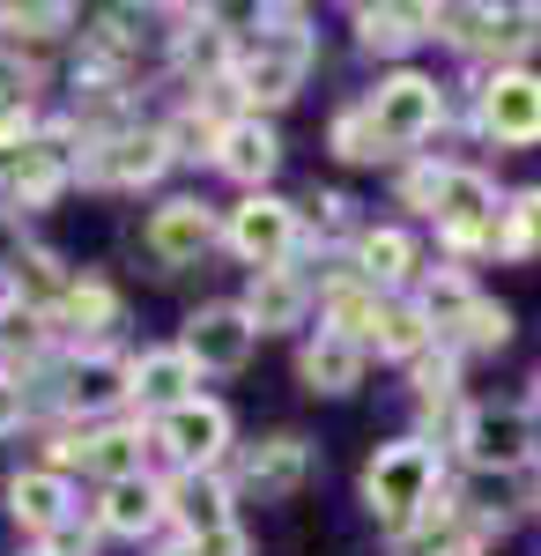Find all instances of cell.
<instances>
[{
    "label": "cell",
    "instance_id": "cell-1",
    "mask_svg": "<svg viewBox=\"0 0 541 556\" xmlns=\"http://www.w3.org/2000/svg\"><path fill=\"white\" fill-rule=\"evenodd\" d=\"M401 208H416L423 223H438V245L460 260H482L498 253V178L482 164H453V156H416L408 172L393 178Z\"/></svg>",
    "mask_w": 541,
    "mask_h": 556
},
{
    "label": "cell",
    "instance_id": "cell-2",
    "mask_svg": "<svg viewBox=\"0 0 541 556\" xmlns=\"http://www.w3.org/2000/svg\"><path fill=\"white\" fill-rule=\"evenodd\" d=\"M319 67V30L304 8H252V30L238 38V60H230V83L238 89V112L246 119H275L282 104L304 97Z\"/></svg>",
    "mask_w": 541,
    "mask_h": 556
},
{
    "label": "cell",
    "instance_id": "cell-3",
    "mask_svg": "<svg viewBox=\"0 0 541 556\" xmlns=\"http://www.w3.org/2000/svg\"><path fill=\"white\" fill-rule=\"evenodd\" d=\"M438 497H445V445L423 438V430H401V438L372 445V460L356 475V505H364L386 534H408Z\"/></svg>",
    "mask_w": 541,
    "mask_h": 556
},
{
    "label": "cell",
    "instance_id": "cell-4",
    "mask_svg": "<svg viewBox=\"0 0 541 556\" xmlns=\"http://www.w3.org/2000/svg\"><path fill=\"white\" fill-rule=\"evenodd\" d=\"M364 112H372L378 141L393 149V156H416L423 141H438L445 134V83L438 75H423V67H386L372 89H364Z\"/></svg>",
    "mask_w": 541,
    "mask_h": 556
},
{
    "label": "cell",
    "instance_id": "cell-5",
    "mask_svg": "<svg viewBox=\"0 0 541 556\" xmlns=\"http://www.w3.org/2000/svg\"><path fill=\"white\" fill-rule=\"evenodd\" d=\"M453 445L475 475H519L541 460V430L527 401H467L453 424Z\"/></svg>",
    "mask_w": 541,
    "mask_h": 556
},
{
    "label": "cell",
    "instance_id": "cell-6",
    "mask_svg": "<svg viewBox=\"0 0 541 556\" xmlns=\"http://www.w3.org/2000/svg\"><path fill=\"white\" fill-rule=\"evenodd\" d=\"M304 245H312V223L282 193H238V208H223V253H238L252 275L290 267Z\"/></svg>",
    "mask_w": 541,
    "mask_h": 556
},
{
    "label": "cell",
    "instance_id": "cell-7",
    "mask_svg": "<svg viewBox=\"0 0 541 556\" xmlns=\"http://www.w3.org/2000/svg\"><path fill=\"white\" fill-rule=\"evenodd\" d=\"M149 445L171 460V475H223V460L238 453V424L215 393H193L164 416H149Z\"/></svg>",
    "mask_w": 541,
    "mask_h": 556
},
{
    "label": "cell",
    "instance_id": "cell-8",
    "mask_svg": "<svg viewBox=\"0 0 541 556\" xmlns=\"http://www.w3.org/2000/svg\"><path fill=\"white\" fill-rule=\"evenodd\" d=\"M171 164H178V156H171L164 127H141V119H126L119 134H97V141H83L75 186H97V193H149V186H156Z\"/></svg>",
    "mask_w": 541,
    "mask_h": 556
},
{
    "label": "cell",
    "instance_id": "cell-9",
    "mask_svg": "<svg viewBox=\"0 0 541 556\" xmlns=\"http://www.w3.org/2000/svg\"><path fill=\"white\" fill-rule=\"evenodd\" d=\"M467 60H498V67H527L541 52V8H438V30Z\"/></svg>",
    "mask_w": 541,
    "mask_h": 556
},
{
    "label": "cell",
    "instance_id": "cell-10",
    "mask_svg": "<svg viewBox=\"0 0 541 556\" xmlns=\"http://www.w3.org/2000/svg\"><path fill=\"white\" fill-rule=\"evenodd\" d=\"M52 401L67 424H119L134 408V356L126 349H67V371H60Z\"/></svg>",
    "mask_w": 541,
    "mask_h": 556
},
{
    "label": "cell",
    "instance_id": "cell-11",
    "mask_svg": "<svg viewBox=\"0 0 541 556\" xmlns=\"http://www.w3.org/2000/svg\"><path fill=\"white\" fill-rule=\"evenodd\" d=\"M45 468H60V475L83 468V475H97V490L119 482V475H149V424L141 416H119V424L60 430L52 453H45Z\"/></svg>",
    "mask_w": 541,
    "mask_h": 556
},
{
    "label": "cell",
    "instance_id": "cell-12",
    "mask_svg": "<svg viewBox=\"0 0 541 556\" xmlns=\"http://www.w3.org/2000/svg\"><path fill=\"white\" fill-rule=\"evenodd\" d=\"M75 164H83V134L67 119H38V134L15 149V178H8V208L15 215H38L52 208L67 186H75Z\"/></svg>",
    "mask_w": 541,
    "mask_h": 556
},
{
    "label": "cell",
    "instance_id": "cell-13",
    "mask_svg": "<svg viewBox=\"0 0 541 556\" xmlns=\"http://www.w3.org/2000/svg\"><path fill=\"white\" fill-rule=\"evenodd\" d=\"M475 127L498 149H541V67H490L475 83Z\"/></svg>",
    "mask_w": 541,
    "mask_h": 556
},
{
    "label": "cell",
    "instance_id": "cell-14",
    "mask_svg": "<svg viewBox=\"0 0 541 556\" xmlns=\"http://www.w3.org/2000/svg\"><path fill=\"white\" fill-rule=\"evenodd\" d=\"M215 245H223V215H215L201 193H171V201H156V208H149V223H141V253L156 260L164 275L201 267Z\"/></svg>",
    "mask_w": 541,
    "mask_h": 556
},
{
    "label": "cell",
    "instance_id": "cell-15",
    "mask_svg": "<svg viewBox=\"0 0 541 556\" xmlns=\"http://www.w3.org/2000/svg\"><path fill=\"white\" fill-rule=\"evenodd\" d=\"M171 342L186 349V364H193V371L230 379V371H246V364H252L260 334H252V319H246V304H238V298H209V304H193V312H186V327H178Z\"/></svg>",
    "mask_w": 541,
    "mask_h": 556
},
{
    "label": "cell",
    "instance_id": "cell-16",
    "mask_svg": "<svg viewBox=\"0 0 541 556\" xmlns=\"http://www.w3.org/2000/svg\"><path fill=\"white\" fill-rule=\"evenodd\" d=\"M8 519L23 527V542H60L75 519H83V490H75V475H60V468H15L8 475Z\"/></svg>",
    "mask_w": 541,
    "mask_h": 556
},
{
    "label": "cell",
    "instance_id": "cell-17",
    "mask_svg": "<svg viewBox=\"0 0 541 556\" xmlns=\"http://www.w3.org/2000/svg\"><path fill=\"white\" fill-rule=\"evenodd\" d=\"M349 275L378 290V298H408L423 275V245L408 223H364L356 238H349Z\"/></svg>",
    "mask_w": 541,
    "mask_h": 556
},
{
    "label": "cell",
    "instance_id": "cell-18",
    "mask_svg": "<svg viewBox=\"0 0 541 556\" xmlns=\"http://www.w3.org/2000/svg\"><path fill=\"white\" fill-rule=\"evenodd\" d=\"M312 475H319V445H312L304 430H267L260 445H238V482H230V490H252V497H297Z\"/></svg>",
    "mask_w": 541,
    "mask_h": 556
},
{
    "label": "cell",
    "instance_id": "cell-19",
    "mask_svg": "<svg viewBox=\"0 0 541 556\" xmlns=\"http://www.w3.org/2000/svg\"><path fill=\"white\" fill-rule=\"evenodd\" d=\"M89 527L104 542H149V534H164L171 527L164 475H119V482H104L97 505H89Z\"/></svg>",
    "mask_w": 541,
    "mask_h": 556
},
{
    "label": "cell",
    "instance_id": "cell-20",
    "mask_svg": "<svg viewBox=\"0 0 541 556\" xmlns=\"http://www.w3.org/2000/svg\"><path fill=\"white\" fill-rule=\"evenodd\" d=\"M215 172L230 178V186H246V193H267V178L282 172V134L275 119H246V112H230L223 134H215Z\"/></svg>",
    "mask_w": 541,
    "mask_h": 556
},
{
    "label": "cell",
    "instance_id": "cell-21",
    "mask_svg": "<svg viewBox=\"0 0 541 556\" xmlns=\"http://www.w3.org/2000/svg\"><path fill=\"white\" fill-rule=\"evenodd\" d=\"M238 304H246L252 334H297V327H312V312H319V282L297 275V267H267V275L246 282Z\"/></svg>",
    "mask_w": 541,
    "mask_h": 556
},
{
    "label": "cell",
    "instance_id": "cell-22",
    "mask_svg": "<svg viewBox=\"0 0 541 556\" xmlns=\"http://www.w3.org/2000/svg\"><path fill=\"white\" fill-rule=\"evenodd\" d=\"M119 290L104 282V275H75L67 290H60V304L45 312V334H67L75 349H104V334L119 327Z\"/></svg>",
    "mask_w": 541,
    "mask_h": 556
},
{
    "label": "cell",
    "instance_id": "cell-23",
    "mask_svg": "<svg viewBox=\"0 0 541 556\" xmlns=\"http://www.w3.org/2000/svg\"><path fill=\"white\" fill-rule=\"evenodd\" d=\"M164 505H171V534H186V542H201L215 527H238L230 475H164Z\"/></svg>",
    "mask_w": 541,
    "mask_h": 556
},
{
    "label": "cell",
    "instance_id": "cell-24",
    "mask_svg": "<svg viewBox=\"0 0 541 556\" xmlns=\"http://www.w3.org/2000/svg\"><path fill=\"white\" fill-rule=\"evenodd\" d=\"M364 371H372V349L341 342V334H327V327L297 342V386H304V393H319V401L356 393V386H364Z\"/></svg>",
    "mask_w": 541,
    "mask_h": 556
},
{
    "label": "cell",
    "instance_id": "cell-25",
    "mask_svg": "<svg viewBox=\"0 0 541 556\" xmlns=\"http://www.w3.org/2000/svg\"><path fill=\"white\" fill-rule=\"evenodd\" d=\"M193 393H201V371L186 364L178 342H156V349L134 356V408H141V424L164 416V408H178V401H193Z\"/></svg>",
    "mask_w": 541,
    "mask_h": 556
},
{
    "label": "cell",
    "instance_id": "cell-26",
    "mask_svg": "<svg viewBox=\"0 0 541 556\" xmlns=\"http://www.w3.org/2000/svg\"><path fill=\"white\" fill-rule=\"evenodd\" d=\"M378 304H386V298H378V290H364V282L341 267V275H327V282H319V327H327V334H341V342H356V349H372Z\"/></svg>",
    "mask_w": 541,
    "mask_h": 556
},
{
    "label": "cell",
    "instance_id": "cell-27",
    "mask_svg": "<svg viewBox=\"0 0 541 556\" xmlns=\"http://www.w3.org/2000/svg\"><path fill=\"white\" fill-rule=\"evenodd\" d=\"M349 23H356V45L364 52H386V60H401V52H416L430 30H438V8H349Z\"/></svg>",
    "mask_w": 541,
    "mask_h": 556
},
{
    "label": "cell",
    "instance_id": "cell-28",
    "mask_svg": "<svg viewBox=\"0 0 541 556\" xmlns=\"http://www.w3.org/2000/svg\"><path fill=\"white\" fill-rule=\"evenodd\" d=\"M430 342H438V334H430V319H423V304H416V298H386V304H378L372 356H386V364H416Z\"/></svg>",
    "mask_w": 541,
    "mask_h": 556
},
{
    "label": "cell",
    "instance_id": "cell-29",
    "mask_svg": "<svg viewBox=\"0 0 541 556\" xmlns=\"http://www.w3.org/2000/svg\"><path fill=\"white\" fill-rule=\"evenodd\" d=\"M327 149H334V164H356V172H372V164L393 156V149L378 141L364 97H349V104H334V112H327Z\"/></svg>",
    "mask_w": 541,
    "mask_h": 556
},
{
    "label": "cell",
    "instance_id": "cell-30",
    "mask_svg": "<svg viewBox=\"0 0 541 556\" xmlns=\"http://www.w3.org/2000/svg\"><path fill=\"white\" fill-rule=\"evenodd\" d=\"M83 15L67 0H30V8H0V45H52V38H75Z\"/></svg>",
    "mask_w": 541,
    "mask_h": 556
},
{
    "label": "cell",
    "instance_id": "cell-31",
    "mask_svg": "<svg viewBox=\"0 0 541 556\" xmlns=\"http://www.w3.org/2000/svg\"><path fill=\"white\" fill-rule=\"evenodd\" d=\"M498 260H541V186L498 201Z\"/></svg>",
    "mask_w": 541,
    "mask_h": 556
},
{
    "label": "cell",
    "instance_id": "cell-32",
    "mask_svg": "<svg viewBox=\"0 0 541 556\" xmlns=\"http://www.w3.org/2000/svg\"><path fill=\"white\" fill-rule=\"evenodd\" d=\"M519 334V319H512V304L498 298H475L467 304V319H460L453 334H445V349H460V356H498L504 342Z\"/></svg>",
    "mask_w": 541,
    "mask_h": 556
},
{
    "label": "cell",
    "instance_id": "cell-33",
    "mask_svg": "<svg viewBox=\"0 0 541 556\" xmlns=\"http://www.w3.org/2000/svg\"><path fill=\"white\" fill-rule=\"evenodd\" d=\"M408 379H416V401L423 408H438V401H453V386H460V349H445V342H430L408 364Z\"/></svg>",
    "mask_w": 541,
    "mask_h": 556
},
{
    "label": "cell",
    "instance_id": "cell-34",
    "mask_svg": "<svg viewBox=\"0 0 541 556\" xmlns=\"http://www.w3.org/2000/svg\"><path fill=\"white\" fill-rule=\"evenodd\" d=\"M23 424H30V386H23V371L0 364V438H15Z\"/></svg>",
    "mask_w": 541,
    "mask_h": 556
},
{
    "label": "cell",
    "instance_id": "cell-35",
    "mask_svg": "<svg viewBox=\"0 0 541 556\" xmlns=\"http://www.w3.org/2000/svg\"><path fill=\"white\" fill-rule=\"evenodd\" d=\"M193 556H252V534L246 527H215V534L193 542Z\"/></svg>",
    "mask_w": 541,
    "mask_h": 556
},
{
    "label": "cell",
    "instance_id": "cell-36",
    "mask_svg": "<svg viewBox=\"0 0 541 556\" xmlns=\"http://www.w3.org/2000/svg\"><path fill=\"white\" fill-rule=\"evenodd\" d=\"M312 208H319V230H349V208H356V201H349V193H319Z\"/></svg>",
    "mask_w": 541,
    "mask_h": 556
},
{
    "label": "cell",
    "instance_id": "cell-37",
    "mask_svg": "<svg viewBox=\"0 0 541 556\" xmlns=\"http://www.w3.org/2000/svg\"><path fill=\"white\" fill-rule=\"evenodd\" d=\"M156 556H193V542H186V534H171V542H164Z\"/></svg>",
    "mask_w": 541,
    "mask_h": 556
},
{
    "label": "cell",
    "instance_id": "cell-38",
    "mask_svg": "<svg viewBox=\"0 0 541 556\" xmlns=\"http://www.w3.org/2000/svg\"><path fill=\"white\" fill-rule=\"evenodd\" d=\"M527 416H541V371H534V393H527Z\"/></svg>",
    "mask_w": 541,
    "mask_h": 556
},
{
    "label": "cell",
    "instance_id": "cell-39",
    "mask_svg": "<svg viewBox=\"0 0 541 556\" xmlns=\"http://www.w3.org/2000/svg\"><path fill=\"white\" fill-rule=\"evenodd\" d=\"M534 513H541V460H534Z\"/></svg>",
    "mask_w": 541,
    "mask_h": 556
},
{
    "label": "cell",
    "instance_id": "cell-40",
    "mask_svg": "<svg viewBox=\"0 0 541 556\" xmlns=\"http://www.w3.org/2000/svg\"><path fill=\"white\" fill-rule=\"evenodd\" d=\"M23 556H52V549H45V542H30V549H23Z\"/></svg>",
    "mask_w": 541,
    "mask_h": 556
},
{
    "label": "cell",
    "instance_id": "cell-41",
    "mask_svg": "<svg viewBox=\"0 0 541 556\" xmlns=\"http://www.w3.org/2000/svg\"><path fill=\"white\" fill-rule=\"evenodd\" d=\"M0 349H8V342H0Z\"/></svg>",
    "mask_w": 541,
    "mask_h": 556
}]
</instances>
